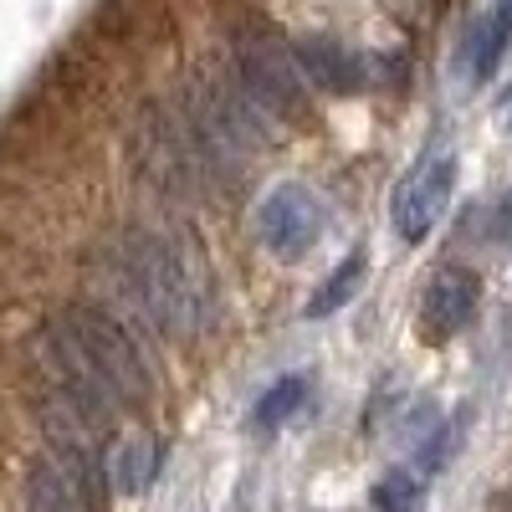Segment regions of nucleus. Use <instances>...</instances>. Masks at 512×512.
Listing matches in <instances>:
<instances>
[{
  "instance_id": "f8f14e48",
  "label": "nucleus",
  "mask_w": 512,
  "mask_h": 512,
  "mask_svg": "<svg viewBox=\"0 0 512 512\" xmlns=\"http://www.w3.org/2000/svg\"><path fill=\"white\" fill-rule=\"evenodd\" d=\"M364 272H369V262H364V251H354L349 262H338L328 277H323V287L313 292V303H308V318H333L338 308L349 303V297L359 292V282H364Z\"/></svg>"
},
{
  "instance_id": "9b49d317",
  "label": "nucleus",
  "mask_w": 512,
  "mask_h": 512,
  "mask_svg": "<svg viewBox=\"0 0 512 512\" xmlns=\"http://www.w3.org/2000/svg\"><path fill=\"white\" fill-rule=\"evenodd\" d=\"M154 461H159V441L149 431H134L118 451H113V472H118V492H144L154 482Z\"/></svg>"
},
{
  "instance_id": "7ed1b4c3",
  "label": "nucleus",
  "mask_w": 512,
  "mask_h": 512,
  "mask_svg": "<svg viewBox=\"0 0 512 512\" xmlns=\"http://www.w3.org/2000/svg\"><path fill=\"white\" fill-rule=\"evenodd\" d=\"M231 72H236V82H241V93L267 113V123H292L297 113H303L308 77H303L297 57L282 47L272 31H246V36H236Z\"/></svg>"
},
{
  "instance_id": "9d476101",
  "label": "nucleus",
  "mask_w": 512,
  "mask_h": 512,
  "mask_svg": "<svg viewBox=\"0 0 512 512\" xmlns=\"http://www.w3.org/2000/svg\"><path fill=\"white\" fill-rule=\"evenodd\" d=\"M303 400H308V374H282V379L267 384V395L256 400L251 425L256 431H282V425L303 410Z\"/></svg>"
},
{
  "instance_id": "f03ea898",
  "label": "nucleus",
  "mask_w": 512,
  "mask_h": 512,
  "mask_svg": "<svg viewBox=\"0 0 512 512\" xmlns=\"http://www.w3.org/2000/svg\"><path fill=\"white\" fill-rule=\"evenodd\" d=\"M72 344L82 349V359H88L98 369V379L108 384V395L118 410H144L154 384H149V364L139 354V344L128 338V328L108 313V308H93V303H72L52 318Z\"/></svg>"
},
{
  "instance_id": "f257e3e1",
  "label": "nucleus",
  "mask_w": 512,
  "mask_h": 512,
  "mask_svg": "<svg viewBox=\"0 0 512 512\" xmlns=\"http://www.w3.org/2000/svg\"><path fill=\"white\" fill-rule=\"evenodd\" d=\"M103 267L113 287L154 333L164 338H195L210 313V277L195 262V251L180 236H164L149 226H128L108 241Z\"/></svg>"
},
{
  "instance_id": "39448f33",
  "label": "nucleus",
  "mask_w": 512,
  "mask_h": 512,
  "mask_svg": "<svg viewBox=\"0 0 512 512\" xmlns=\"http://www.w3.org/2000/svg\"><path fill=\"white\" fill-rule=\"evenodd\" d=\"M256 236H262V246L277 262H297V256H308L323 236V200L297 180L267 190V200L256 205Z\"/></svg>"
},
{
  "instance_id": "0eeeda50",
  "label": "nucleus",
  "mask_w": 512,
  "mask_h": 512,
  "mask_svg": "<svg viewBox=\"0 0 512 512\" xmlns=\"http://www.w3.org/2000/svg\"><path fill=\"white\" fill-rule=\"evenodd\" d=\"M477 297H482V282H477L472 267H441L420 292V333L431 338V344L456 338L477 318Z\"/></svg>"
},
{
  "instance_id": "6e6552de",
  "label": "nucleus",
  "mask_w": 512,
  "mask_h": 512,
  "mask_svg": "<svg viewBox=\"0 0 512 512\" xmlns=\"http://www.w3.org/2000/svg\"><path fill=\"white\" fill-rule=\"evenodd\" d=\"M507 41H512V6H507V0H492V6L472 21V31H466L461 72L472 82H487L497 72V62L507 57Z\"/></svg>"
},
{
  "instance_id": "20e7f679",
  "label": "nucleus",
  "mask_w": 512,
  "mask_h": 512,
  "mask_svg": "<svg viewBox=\"0 0 512 512\" xmlns=\"http://www.w3.org/2000/svg\"><path fill=\"white\" fill-rule=\"evenodd\" d=\"M451 190H456V154L451 149H425L410 164V175L400 180L395 210H390L405 246H420L425 236L436 231V221L446 216V205H451Z\"/></svg>"
},
{
  "instance_id": "ddd939ff",
  "label": "nucleus",
  "mask_w": 512,
  "mask_h": 512,
  "mask_svg": "<svg viewBox=\"0 0 512 512\" xmlns=\"http://www.w3.org/2000/svg\"><path fill=\"white\" fill-rule=\"evenodd\" d=\"M415 502H420V472H405V466L374 487V507L379 512H410Z\"/></svg>"
},
{
  "instance_id": "423d86ee",
  "label": "nucleus",
  "mask_w": 512,
  "mask_h": 512,
  "mask_svg": "<svg viewBox=\"0 0 512 512\" xmlns=\"http://www.w3.org/2000/svg\"><path fill=\"white\" fill-rule=\"evenodd\" d=\"M292 57L303 67L308 88H318L328 98H349V93H364L379 82V62L369 52H354L344 41H333V36H297Z\"/></svg>"
},
{
  "instance_id": "4468645a",
  "label": "nucleus",
  "mask_w": 512,
  "mask_h": 512,
  "mask_svg": "<svg viewBox=\"0 0 512 512\" xmlns=\"http://www.w3.org/2000/svg\"><path fill=\"white\" fill-rule=\"evenodd\" d=\"M507 6H512V0H507Z\"/></svg>"
},
{
  "instance_id": "1a4fd4ad",
  "label": "nucleus",
  "mask_w": 512,
  "mask_h": 512,
  "mask_svg": "<svg viewBox=\"0 0 512 512\" xmlns=\"http://www.w3.org/2000/svg\"><path fill=\"white\" fill-rule=\"evenodd\" d=\"M26 497H31V512H93V502L82 497V487L62 472L52 456H41L26 477Z\"/></svg>"
}]
</instances>
